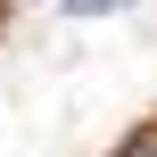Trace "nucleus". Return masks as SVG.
Returning a JSON list of instances; mask_svg holds the SVG:
<instances>
[{
	"label": "nucleus",
	"mask_w": 157,
	"mask_h": 157,
	"mask_svg": "<svg viewBox=\"0 0 157 157\" xmlns=\"http://www.w3.org/2000/svg\"><path fill=\"white\" fill-rule=\"evenodd\" d=\"M75 17H99V8H124V0H66Z\"/></svg>",
	"instance_id": "nucleus-1"
},
{
	"label": "nucleus",
	"mask_w": 157,
	"mask_h": 157,
	"mask_svg": "<svg viewBox=\"0 0 157 157\" xmlns=\"http://www.w3.org/2000/svg\"><path fill=\"white\" fill-rule=\"evenodd\" d=\"M132 157H157V141H141V149H132Z\"/></svg>",
	"instance_id": "nucleus-2"
}]
</instances>
